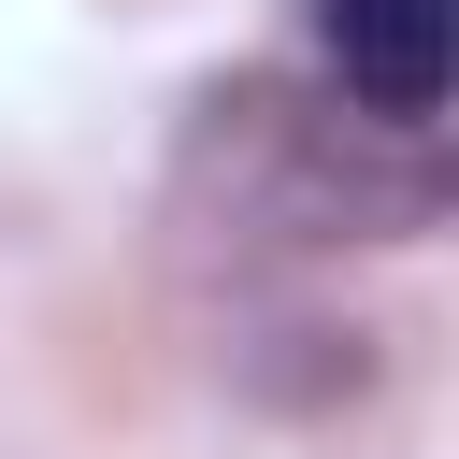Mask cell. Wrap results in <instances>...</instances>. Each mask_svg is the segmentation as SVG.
Here are the masks:
<instances>
[{"mask_svg": "<svg viewBox=\"0 0 459 459\" xmlns=\"http://www.w3.org/2000/svg\"><path fill=\"white\" fill-rule=\"evenodd\" d=\"M301 14H316L330 86L373 129H430L445 115V86H459V0H301Z\"/></svg>", "mask_w": 459, "mask_h": 459, "instance_id": "6da1fadb", "label": "cell"}]
</instances>
